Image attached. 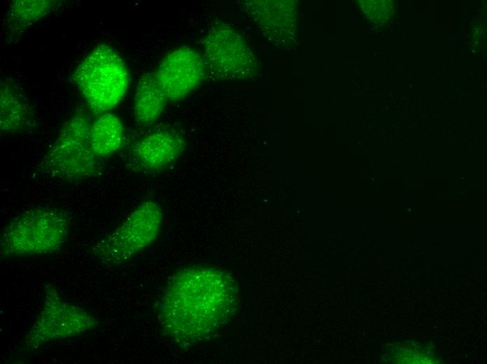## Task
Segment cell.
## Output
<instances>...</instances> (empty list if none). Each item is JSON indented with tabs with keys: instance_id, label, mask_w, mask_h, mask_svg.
Masks as SVG:
<instances>
[{
	"instance_id": "1",
	"label": "cell",
	"mask_w": 487,
	"mask_h": 364,
	"mask_svg": "<svg viewBox=\"0 0 487 364\" xmlns=\"http://www.w3.org/2000/svg\"><path fill=\"white\" fill-rule=\"evenodd\" d=\"M238 289L220 269L195 265L169 278L158 304L163 332L175 342L192 346L209 340L234 312Z\"/></svg>"
},
{
	"instance_id": "2",
	"label": "cell",
	"mask_w": 487,
	"mask_h": 364,
	"mask_svg": "<svg viewBox=\"0 0 487 364\" xmlns=\"http://www.w3.org/2000/svg\"><path fill=\"white\" fill-rule=\"evenodd\" d=\"M69 230L70 220L64 211L47 206L29 209L3 230L1 256L30 257L55 253L67 241Z\"/></svg>"
},
{
	"instance_id": "3",
	"label": "cell",
	"mask_w": 487,
	"mask_h": 364,
	"mask_svg": "<svg viewBox=\"0 0 487 364\" xmlns=\"http://www.w3.org/2000/svg\"><path fill=\"white\" fill-rule=\"evenodd\" d=\"M73 80L90 110L101 115L123 99L129 86V74L118 52L109 45L100 43L76 66Z\"/></svg>"
},
{
	"instance_id": "4",
	"label": "cell",
	"mask_w": 487,
	"mask_h": 364,
	"mask_svg": "<svg viewBox=\"0 0 487 364\" xmlns=\"http://www.w3.org/2000/svg\"><path fill=\"white\" fill-rule=\"evenodd\" d=\"M91 123L90 117L83 112L76 113L64 123L43 160L46 174L64 181L82 180L98 174L101 159L90 147Z\"/></svg>"
},
{
	"instance_id": "5",
	"label": "cell",
	"mask_w": 487,
	"mask_h": 364,
	"mask_svg": "<svg viewBox=\"0 0 487 364\" xmlns=\"http://www.w3.org/2000/svg\"><path fill=\"white\" fill-rule=\"evenodd\" d=\"M162 221V211L155 200L141 202L120 225L94 246L96 257L106 265L122 264L154 242Z\"/></svg>"
},
{
	"instance_id": "6",
	"label": "cell",
	"mask_w": 487,
	"mask_h": 364,
	"mask_svg": "<svg viewBox=\"0 0 487 364\" xmlns=\"http://www.w3.org/2000/svg\"><path fill=\"white\" fill-rule=\"evenodd\" d=\"M98 323L92 314L66 300L55 284H49L45 288L41 310L25 336V345L36 349L87 332Z\"/></svg>"
},
{
	"instance_id": "7",
	"label": "cell",
	"mask_w": 487,
	"mask_h": 364,
	"mask_svg": "<svg viewBox=\"0 0 487 364\" xmlns=\"http://www.w3.org/2000/svg\"><path fill=\"white\" fill-rule=\"evenodd\" d=\"M203 49L206 69L218 79H246L256 74L257 62L253 51L226 24L216 23L210 27Z\"/></svg>"
},
{
	"instance_id": "8",
	"label": "cell",
	"mask_w": 487,
	"mask_h": 364,
	"mask_svg": "<svg viewBox=\"0 0 487 364\" xmlns=\"http://www.w3.org/2000/svg\"><path fill=\"white\" fill-rule=\"evenodd\" d=\"M205 71L203 57L195 49L184 46L169 52L155 74L168 100L178 101L199 85Z\"/></svg>"
},
{
	"instance_id": "9",
	"label": "cell",
	"mask_w": 487,
	"mask_h": 364,
	"mask_svg": "<svg viewBox=\"0 0 487 364\" xmlns=\"http://www.w3.org/2000/svg\"><path fill=\"white\" fill-rule=\"evenodd\" d=\"M249 5V15L273 42L283 46L292 41L297 17L293 1H255Z\"/></svg>"
},
{
	"instance_id": "10",
	"label": "cell",
	"mask_w": 487,
	"mask_h": 364,
	"mask_svg": "<svg viewBox=\"0 0 487 364\" xmlns=\"http://www.w3.org/2000/svg\"><path fill=\"white\" fill-rule=\"evenodd\" d=\"M185 148V142L181 135L171 130H157L136 142L133 153L143 167L155 171L176 161Z\"/></svg>"
},
{
	"instance_id": "11",
	"label": "cell",
	"mask_w": 487,
	"mask_h": 364,
	"mask_svg": "<svg viewBox=\"0 0 487 364\" xmlns=\"http://www.w3.org/2000/svg\"><path fill=\"white\" fill-rule=\"evenodd\" d=\"M167 101L155 72L143 74L138 81L133 100L136 122L143 126L152 125L162 114Z\"/></svg>"
},
{
	"instance_id": "12",
	"label": "cell",
	"mask_w": 487,
	"mask_h": 364,
	"mask_svg": "<svg viewBox=\"0 0 487 364\" xmlns=\"http://www.w3.org/2000/svg\"><path fill=\"white\" fill-rule=\"evenodd\" d=\"M123 138L122 122L115 114L107 112L92 121L90 144L93 153L100 159L113 155L120 148Z\"/></svg>"
},
{
	"instance_id": "13",
	"label": "cell",
	"mask_w": 487,
	"mask_h": 364,
	"mask_svg": "<svg viewBox=\"0 0 487 364\" xmlns=\"http://www.w3.org/2000/svg\"><path fill=\"white\" fill-rule=\"evenodd\" d=\"M0 128L4 132H20L30 127L31 109L13 90L1 88Z\"/></svg>"
},
{
	"instance_id": "14",
	"label": "cell",
	"mask_w": 487,
	"mask_h": 364,
	"mask_svg": "<svg viewBox=\"0 0 487 364\" xmlns=\"http://www.w3.org/2000/svg\"><path fill=\"white\" fill-rule=\"evenodd\" d=\"M54 1H13L6 15V24L13 33L24 31L48 15L54 8Z\"/></svg>"
},
{
	"instance_id": "15",
	"label": "cell",
	"mask_w": 487,
	"mask_h": 364,
	"mask_svg": "<svg viewBox=\"0 0 487 364\" xmlns=\"http://www.w3.org/2000/svg\"><path fill=\"white\" fill-rule=\"evenodd\" d=\"M360 6L368 18L378 23H386L393 18L395 8L391 1H360Z\"/></svg>"
}]
</instances>
